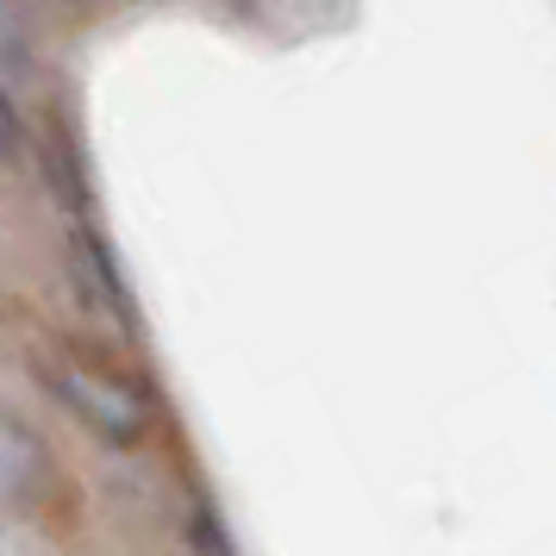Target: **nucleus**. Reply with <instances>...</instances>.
<instances>
[{"label": "nucleus", "mask_w": 556, "mask_h": 556, "mask_svg": "<svg viewBox=\"0 0 556 556\" xmlns=\"http://www.w3.org/2000/svg\"><path fill=\"white\" fill-rule=\"evenodd\" d=\"M38 376H45V388H51L56 401L70 406L101 444H113V451L144 444V431H151V401H144L126 376L94 369V363H76V356H38Z\"/></svg>", "instance_id": "nucleus-1"}, {"label": "nucleus", "mask_w": 556, "mask_h": 556, "mask_svg": "<svg viewBox=\"0 0 556 556\" xmlns=\"http://www.w3.org/2000/svg\"><path fill=\"white\" fill-rule=\"evenodd\" d=\"M70 276L81 281V294L94 306H106L119 326H131V301H126V276H119V263H113V251H106V238H94V231L81 226L76 238H70Z\"/></svg>", "instance_id": "nucleus-2"}, {"label": "nucleus", "mask_w": 556, "mask_h": 556, "mask_svg": "<svg viewBox=\"0 0 556 556\" xmlns=\"http://www.w3.org/2000/svg\"><path fill=\"white\" fill-rule=\"evenodd\" d=\"M38 476L51 481V463H45V451H38V438L26 431V419H7V426H0V481H7V501L31 506Z\"/></svg>", "instance_id": "nucleus-3"}, {"label": "nucleus", "mask_w": 556, "mask_h": 556, "mask_svg": "<svg viewBox=\"0 0 556 556\" xmlns=\"http://www.w3.org/2000/svg\"><path fill=\"white\" fill-rule=\"evenodd\" d=\"M188 538H194V556H238V544H231L226 519H219V506L213 501H194V513H188Z\"/></svg>", "instance_id": "nucleus-4"}]
</instances>
